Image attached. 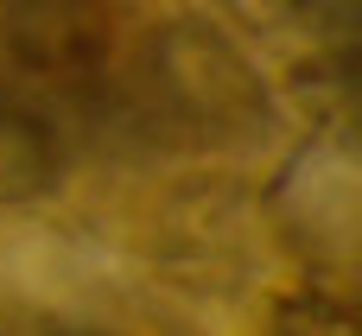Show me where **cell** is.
Listing matches in <instances>:
<instances>
[{
	"instance_id": "7a4b0ae2",
	"label": "cell",
	"mask_w": 362,
	"mask_h": 336,
	"mask_svg": "<svg viewBox=\"0 0 362 336\" xmlns=\"http://www.w3.org/2000/svg\"><path fill=\"white\" fill-rule=\"evenodd\" d=\"M267 336H356V324H350V311H344V305H331V299L305 292V299H286V305L274 311Z\"/></svg>"
},
{
	"instance_id": "6da1fadb",
	"label": "cell",
	"mask_w": 362,
	"mask_h": 336,
	"mask_svg": "<svg viewBox=\"0 0 362 336\" xmlns=\"http://www.w3.org/2000/svg\"><path fill=\"white\" fill-rule=\"evenodd\" d=\"M57 184V140L32 108L0 102V203H25Z\"/></svg>"
}]
</instances>
